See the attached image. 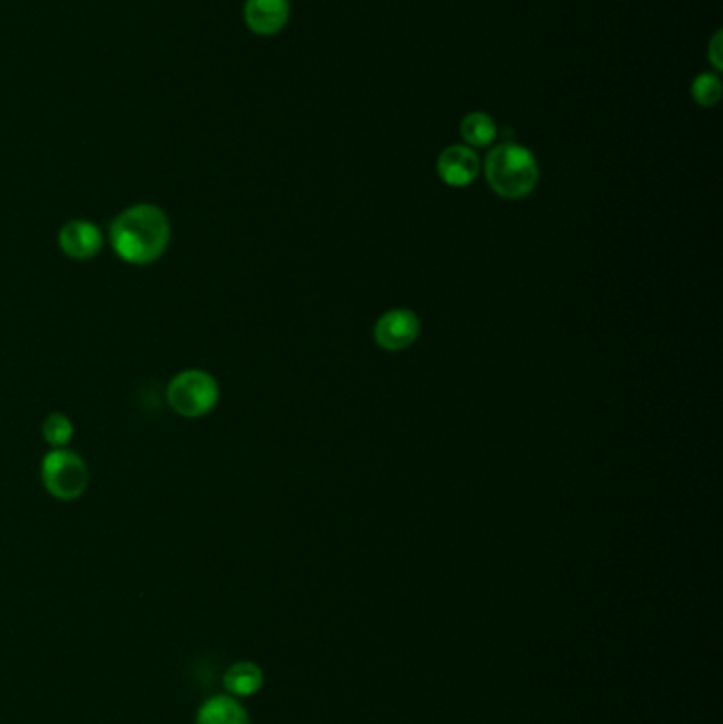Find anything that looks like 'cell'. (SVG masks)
I'll list each match as a JSON object with an SVG mask.
<instances>
[{"instance_id":"obj_11","label":"cell","mask_w":723,"mask_h":724,"mask_svg":"<svg viewBox=\"0 0 723 724\" xmlns=\"http://www.w3.org/2000/svg\"><path fill=\"white\" fill-rule=\"evenodd\" d=\"M460 134L469 146H488L497 138V123L486 113H469L460 123Z\"/></svg>"},{"instance_id":"obj_14","label":"cell","mask_w":723,"mask_h":724,"mask_svg":"<svg viewBox=\"0 0 723 724\" xmlns=\"http://www.w3.org/2000/svg\"><path fill=\"white\" fill-rule=\"evenodd\" d=\"M723 38H722V30H718L715 34H713V38H711V43H709V59H711V64L715 66V70H722L723 68Z\"/></svg>"},{"instance_id":"obj_4","label":"cell","mask_w":723,"mask_h":724,"mask_svg":"<svg viewBox=\"0 0 723 724\" xmlns=\"http://www.w3.org/2000/svg\"><path fill=\"white\" fill-rule=\"evenodd\" d=\"M41 479L54 498L70 502L88 490L90 470L84 458L70 449H52L41 463Z\"/></svg>"},{"instance_id":"obj_12","label":"cell","mask_w":723,"mask_h":724,"mask_svg":"<svg viewBox=\"0 0 723 724\" xmlns=\"http://www.w3.org/2000/svg\"><path fill=\"white\" fill-rule=\"evenodd\" d=\"M692 96L700 107H715L722 100V79L713 73H702L693 79Z\"/></svg>"},{"instance_id":"obj_13","label":"cell","mask_w":723,"mask_h":724,"mask_svg":"<svg viewBox=\"0 0 723 724\" xmlns=\"http://www.w3.org/2000/svg\"><path fill=\"white\" fill-rule=\"evenodd\" d=\"M73 422L64 413H49L43 422V438L54 447L60 449L66 447L68 441L73 438Z\"/></svg>"},{"instance_id":"obj_9","label":"cell","mask_w":723,"mask_h":724,"mask_svg":"<svg viewBox=\"0 0 723 724\" xmlns=\"http://www.w3.org/2000/svg\"><path fill=\"white\" fill-rule=\"evenodd\" d=\"M196 724H251L246 710L234 697L219 695L209 699L200 712Z\"/></svg>"},{"instance_id":"obj_2","label":"cell","mask_w":723,"mask_h":724,"mask_svg":"<svg viewBox=\"0 0 723 724\" xmlns=\"http://www.w3.org/2000/svg\"><path fill=\"white\" fill-rule=\"evenodd\" d=\"M486 180L490 189L505 200H522L540 182V164L526 146L503 143L486 157Z\"/></svg>"},{"instance_id":"obj_10","label":"cell","mask_w":723,"mask_h":724,"mask_svg":"<svg viewBox=\"0 0 723 724\" xmlns=\"http://www.w3.org/2000/svg\"><path fill=\"white\" fill-rule=\"evenodd\" d=\"M223 684H225L227 693H232V695H255L264 687V671H262V667L255 666L251 661H238L225 671Z\"/></svg>"},{"instance_id":"obj_1","label":"cell","mask_w":723,"mask_h":724,"mask_svg":"<svg viewBox=\"0 0 723 724\" xmlns=\"http://www.w3.org/2000/svg\"><path fill=\"white\" fill-rule=\"evenodd\" d=\"M173 227L166 212L153 203H136L125 208L111 223L109 240L121 261L149 265L157 261L168 244Z\"/></svg>"},{"instance_id":"obj_8","label":"cell","mask_w":723,"mask_h":724,"mask_svg":"<svg viewBox=\"0 0 723 724\" xmlns=\"http://www.w3.org/2000/svg\"><path fill=\"white\" fill-rule=\"evenodd\" d=\"M437 175L451 187H467L480 175V157L471 146H448L437 159Z\"/></svg>"},{"instance_id":"obj_6","label":"cell","mask_w":723,"mask_h":724,"mask_svg":"<svg viewBox=\"0 0 723 724\" xmlns=\"http://www.w3.org/2000/svg\"><path fill=\"white\" fill-rule=\"evenodd\" d=\"M62 253L73 259V261H90L93 259L102 246H104V235L100 227L91 221H70L66 223L58 235Z\"/></svg>"},{"instance_id":"obj_3","label":"cell","mask_w":723,"mask_h":724,"mask_svg":"<svg viewBox=\"0 0 723 724\" xmlns=\"http://www.w3.org/2000/svg\"><path fill=\"white\" fill-rule=\"evenodd\" d=\"M166 399L182 417H202L219 403V383L202 369H187L170 379Z\"/></svg>"},{"instance_id":"obj_5","label":"cell","mask_w":723,"mask_h":724,"mask_svg":"<svg viewBox=\"0 0 723 724\" xmlns=\"http://www.w3.org/2000/svg\"><path fill=\"white\" fill-rule=\"evenodd\" d=\"M421 335V319L405 308L389 310L374 326V339L382 349L399 352L410 348Z\"/></svg>"},{"instance_id":"obj_7","label":"cell","mask_w":723,"mask_h":724,"mask_svg":"<svg viewBox=\"0 0 723 724\" xmlns=\"http://www.w3.org/2000/svg\"><path fill=\"white\" fill-rule=\"evenodd\" d=\"M244 24L257 36H274L282 32L291 18V2L289 0H246L244 9Z\"/></svg>"}]
</instances>
